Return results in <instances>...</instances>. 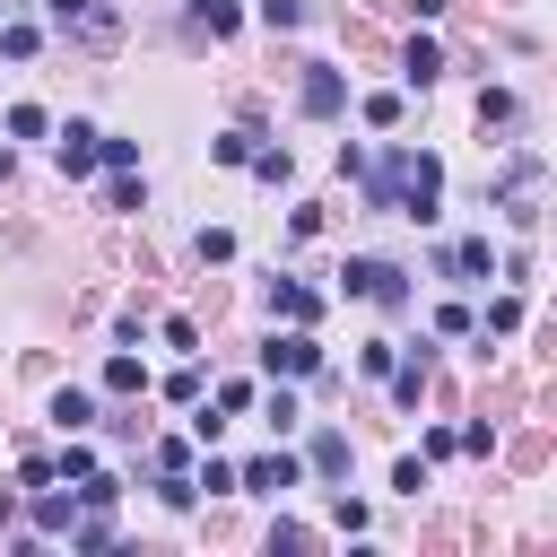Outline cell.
Returning a JSON list of instances; mask_svg holds the SVG:
<instances>
[{
  "mask_svg": "<svg viewBox=\"0 0 557 557\" xmlns=\"http://www.w3.org/2000/svg\"><path fill=\"white\" fill-rule=\"evenodd\" d=\"M357 183H366V209L374 218H409V226H435L444 218V157L435 148L392 139L383 165H357Z\"/></svg>",
  "mask_w": 557,
  "mask_h": 557,
  "instance_id": "obj_1",
  "label": "cell"
},
{
  "mask_svg": "<svg viewBox=\"0 0 557 557\" xmlns=\"http://www.w3.org/2000/svg\"><path fill=\"white\" fill-rule=\"evenodd\" d=\"M339 296H357V305H374V313H409V305H418L409 270L383 261V252H348V261H339Z\"/></svg>",
  "mask_w": 557,
  "mask_h": 557,
  "instance_id": "obj_2",
  "label": "cell"
},
{
  "mask_svg": "<svg viewBox=\"0 0 557 557\" xmlns=\"http://www.w3.org/2000/svg\"><path fill=\"white\" fill-rule=\"evenodd\" d=\"M44 9V35H61V44H87V52H104L113 35H122V17L104 9V0H35Z\"/></svg>",
  "mask_w": 557,
  "mask_h": 557,
  "instance_id": "obj_3",
  "label": "cell"
},
{
  "mask_svg": "<svg viewBox=\"0 0 557 557\" xmlns=\"http://www.w3.org/2000/svg\"><path fill=\"white\" fill-rule=\"evenodd\" d=\"M261 374H270V383H305V374H322V339H313V322H278V331L261 339Z\"/></svg>",
  "mask_w": 557,
  "mask_h": 557,
  "instance_id": "obj_4",
  "label": "cell"
},
{
  "mask_svg": "<svg viewBox=\"0 0 557 557\" xmlns=\"http://www.w3.org/2000/svg\"><path fill=\"white\" fill-rule=\"evenodd\" d=\"M348 96H357L348 70H331V61H305V70H296V113H305V122H339Z\"/></svg>",
  "mask_w": 557,
  "mask_h": 557,
  "instance_id": "obj_5",
  "label": "cell"
},
{
  "mask_svg": "<svg viewBox=\"0 0 557 557\" xmlns=\"http://www.w3.org/2000/svg\"><path fill=\"white\" fill-rule=\"evenodd\" d=\"M287 487H305V461H296L287 444H270V453L235 461V496H287Z\"/></svg>",
  "mask_w": 557,
  "mask_h": 557,
  "instance_id": "obj_6",
  "label": "cell"
},
{
  "mask_svg": "<svg viewBox=\"0 0 557 557\" xmlns=\"http://www.w3.org/2000/svg\"><path fill=\"white\" fill-rule=\"evenodd\" d=\"M444 287H479V278H496V244L487 235H461V244H435V261H426Z\"/></svg>",
  "mask_w": 557,
  "mask_h": 557,
  "instance_id": "obj_7",
  "label": "cell"
},
{
  "mask_svg": "<svg viewBox=\"0 0 557 557\" xmlns=\"http://www.w3.org/2000/svg\"><path fill=\"white\" fill-rule=\"evenodd\" d=\"M26 513H35V540H70L78 487H70V479H44V487H26Z\"/></svg>",
  "mask_w": 557,
  "mask_h": 557,
  "instance_id": "obj_8",
  "label": "cell"
},
{
  "mask_svg": "<svg viewBox=\"0 0 557 557\" xmlns=\"http://www.w3.org/2000/svg\"><path fill=\"white\" fill-rule=\"evenodd\" d=\"M383 383H392V409H418V400H426V383H435V339H418V348H400Z\"/></svg>",
  "mask_w": 557,
  "mask_h": 557,
  "instance_id": "obj_9",
  "label": "cell"
},
{
  "mask_svg": "<svg viewBox=\"0 0 557 557\" xmlns=\"http://www.w3.org/2000/svg\"><path fill=\"white\" fill-rule=\"evenodd\" d=\"M296 461H305V479H348L357 470V444H348V426H313Z\"/></svg>",
  "mask_w": 557,
  "mask_h": 557,
  "instance_id": "obj_10",
  "label": "cell"
},
{
  "mask_svg": "<svg viewBox=\"0 0 557 557\" xmlns=\"http://www.w3.org/2000/svg\"><path fill=\"white\" fill-rule=\"evenodd\" d=\"M52 165H61L70 183L104 174V165H96V122H52Z\"/></svg>",
  "mask_w": 557,
  "mask_h": 557,
  "instance_id": "obj_11",
  "label": "cell"
},
{
  "mask_svg": "<svg viewBox=\"0 0 557 557\" xmlns=\"http://www.w3.org/2000/svg\"><path fill=\"white\" fill-rule=\"evenodd\" d=\"M322 305H331V296H322L313 278H270V313H278V322H322Z\"/></svg>",
  "mask_w": 557,
  "mask_h": 557,
  "instance_id": "obj_12",
  "label": "cell"
},
{
  "mask_svg": "<svg viewBox=\"0 0 557 557\" xmlns=\"http://www.w3.org/2000/svg\"><path fill=\"white\" fill-rule=\"evenodd\" d=\"M435 78H444V44L435 35H409L400 44V87H435Z\"/></svg>",
  "mask_w": 557,
  "mask_h": 557,
  "instance_id": "obj_13",
  "label": "cell"
},
{
  "mask_svg": "<svg viewBox=\"0 0 557 557\" xmlns=\"http://www.w3.org/2000/svg\"><path fill=\"white\" fill-rule=\"evenodd\" d=\"M44 44H52L44 17H9V9H0V61H35Z\"/></svg>",
  "mask_w": 557,
  "mask_h": 557,
  "instance_id": "obj_14",
  "label": "cell"
},
{
  "mask_svg": "<svg viewBox=\"0 0 557 557\" xmlns=\"http://www.w3.org/2000/svg\"><path fill=\"white\" fill-rule=\"evenodd\" d=\"M540 165H548L540 148H513V157L496 165V183H487V200H513V191H531V183H540Z\"/></svg>",
  "mask_w": 557,
  "mask_h": 557,
  "instance_id": "obj_15",
  "label": "cell"
},
{
  "mask_svg": "<svg viewBox=\"0 0 557 557\" xmlns=\"http://www.w3.org/2000/svg\"><path fill=\"white\" fill-rule=\"evenodd\" d=\"M252 409H261V426H270V435H278V444H287V435H296V426H305V400H296V392H287V383H270V392H261V400H252Z\"/></svg>",
  "mask_w": 557,
  "mask_h": 557,
  "instance_id": "obj_16",
  "label": "cell"
},
{
  "mask_svg": "<svg viewBox=\"0 0 557 557\" xmlns=\"http://www.w3.org/2000/svg\"><path fill=\"white\" fill-rule=\"evenodd\" d=\"M244 165H252V183H270V191H287V183H296V157H287L278 139H252V157H244Z\"/></svg>",
  "mask_w": 557,
  "mask_h": 557,
  "instance_id": "obj_17",
  "label": "cell"
},
{
  "mask_svg": "<svg viewBox=\"0 0 557 557\" xmlns=\"http://www.w3.org/2000/svg\"><path fill=\"white\" fill-rule=\"evenodd\" d=\"M52 426H61V435H87V426H96V392L61 383V392H52Z\"/></svg>",
  "mask_w": 557,
  "mask_h": 557,
  "instance_id": "obj_18",
  "label": "cell"
},
{
  "mask_svg": "<svg viewBox=\"0 0 557 557\" xmlns=\"http://www.w3.org/2000/svg\"><path fill=\"white\" fill-rule=\"evenodd\" d=\"M104 209H113V218H139V209H148V174H139V165L113 174V183H104Z\"/></svg>",
  "mask_w": 557,
  "mask_h": 557,
  "instance_id": "obj_19",
  "label": "cell"
},
{
  "mask_svg": "<svg viewBox=\"0 0 557 557\" xmlns=\"http://www.w3.org/2000/svg\"><path fill=\"white\" fill-rule=\"evenodd\" d=\"M104 392H113V400H131V392H148V366H139L131 348H113V357H104Z\"/></svg>",
  "mask_w": 557,
  "mask_h": 557,
  "instance_id": "obj_20",
  "label": "cell"
},
{
  "mask_svg": "<svg viewBox=\"0 0 557 557\" xmlns=\"http://www.w3.org/2000/svg\"><path fill=\"white\" fill-rule=\"evenodd\" d=\"M157 505L183 522V513H200V487H191V470H157Z\"/></svg>",
  "mask_w": 557,
  "mask_h": 557,
  "instance_id": "obj_21",
  "label": "cell"
},
{
  "mask_svg": "<svg viewBox=\"0 0 557 557\" xmlns=\"http://www.w3.org/2000/svg\"><path fill=\"white\" fill-rule=\"evenodd\" d=\"M183 9H191L200 35H235V26H244V0H183Z\"/></svg>",
  "mask_w": 557,
  "mask_h": 557,
  "instance_id": "obj_22",
  "label": "cell"
},
{
  "mask_svg": "<svg viewBox=\"0 0 557 557\" xmlns=\"http://www.w3.org/2000/svg\"><path fill=\"white\" fill-rule=\"evenodd\" d=\"M487 122L513 131V122H522V96H513V87H479V131H487Z\"/></svg>",
  "mask_w": 557,
  "mask_h": 557,
  "instance_id": "obj_23",
  "label": "cell"
},
{
  "mask_svg": "<svg viewBox=\"0 0 557 557\" xmlns=\"http://www.w3.org/2000/svg\"><path fill=\"white\" fill-rule=\"evenodd\" d=\"M522 313H531V305H522V287H505V296L487 305V331H479V339H513V331H522Z\"/></svg>",
  "mask_w": 557,
  "mask_h": 557,
  "instance_id": "obj_24",
  "label": "cell"
},
{
  "mask_svg": "<svg viewBox=\"0 0 557 557\" xmlns=\"http://www.w3.org/2000/svg\"><path fill=\"white\" fill-rule=\"evenodd\" d=\"M357 113H366V131H400V96L392 87H374V96H348Z\"/></svg>",
  "mask_w": 557,
  "mask_h": 557,
  "instance_id": "obj_25",
  "label": "cell"
},
{
  "mask_svg": "<svg viewBox=\"0 0 557 557\" xmlns=\"http://www.w3.org/2000/svg\"><path fill=\"white\" fill-rule=\"evenodd\" d=\"M96 165H104V174H131V165H139V139H122V131H96Z\"/></svg>",
  "mask_w": 557,
  "mask_h": 557,
  "instance_id": "obj_26",
  "label": "cell"
},
{
  "mask_svg": "<svg viewBox=\"0 0 557 557\" xmlns=\"http://www.w3.org/2000/svg\"><path fill=\"white\" fill-rule=\"evenodd\" d=\"M252 139H261L252 122H235V131H218V139H209V165H244V157H252Z\"/></svg>",
  "mask_w": 557,
  "mask_h": 557,
  "instance_id": "obj_27",
  "label": "cell"
},
{
  "mask_svg": "<svg viewBox=\"0 0 557 557\" xmlns=\"http://www.w3.org/2000/svg\"><path fill=\"white\" fill-rule=\"evenodd\" d=\"M252 400H261V383H244V374H226V383L209 392V409H218V418H244Z\"/></svg>",
  "mask_w": 557,
  "mask_h": 557,
  "instance_id": "obj_28",
  "label": "cell"
},
{
  "mask_svg": "<svg viewBox=\"0 0 557 557\" xmlns=\"http://www.w3.org/2000/svg\"><path fill=\"white\" fill-rule=\"evenodd\" d=\"M366 522H374L366 496H331V531H339V540H366Z\"/></svg>",
  "mask_w": 557,
  "mask_h": 557,
  "instance_id": "obj_29",
  "label": "cell"
},
{
  "mask_svg": "<svg viewBox=\"0 0 557 557\" xmlns=\"http://www.w3.org/2000/svg\"><path fill=\"white\" fill-rule=\"evenodd\" d=\"M0 131H9V139H52V113H44V104H9Z\"/></svg>",
  "mask_w": 557,
  "mask_h": 557,
  "instance_id": "obj_30",
  "label": "cell"
},
{
  "mask_svg": "<svg viewBox=\"0 0 557 557\" xmlns=\"http://www.w3.org/2000/svg\"><path fill=\"white\" fill-rule=\"evenodd\" d=\"M435 331H444V339H479V313H470L461 296H444V305H435Z\"/></svg>",
  "mask_w": 557,
  "mask_h": 557,
  "instance_id": "obj_31",
  "label": "cell"
},
{
  "mask_svg": "<svg viewBox=\"0 0 557 557\" xmlns=\"http://www.w3.org/2000/svg\"><path fill=\"white\" fill-rule=\"evenodd\" d=\"M157 339H165L174 357H200V322H191V313H165V322H157Z\"/></svg>",
  "mask_w": 557,
  "mask_h": 557,
  "instance_id": "obj_32",
  "label": "cell"
},
{
  "mask_svg": "<svg viewBox=\"0 0 557 557\" xmlns=\"http://www.w3.org/2000/svg\"><path fill=\"white\" fill-rule=\"evenodd\" d=\"M252 17H261L270 35H296V26H305V0H252Z\"/></svg>",
  "mask_w": 557,
  "mask_h": 557,
  "instance_id": "obj_33",
  "label": "cell"
},
{
  "mask_svg": "<svg viewBox=\"0 0 557 557\" xmlns=\"http://www.w3.org/2000/svg\"><path fill=\"white\" fill-rule=\"evenodd\" d=\"M392 357H400V339H366V348H357V374H366V383H383V374H392Z\"/></svg>",
  "mask_w": 557,
  "mask_h": 557,
  "instance_id": "obj_34",
  "label": "cell"
},
{
  "mask_svg": "<svg viewBox=\"0 0 557 557\" xmlns=\"http://www.w3.org/2000/svg\"><path fill=\"white\" fill-rule=\"evenodd\" d=\"M87 470H96V453H87V444H78V435H70V444H61V453H52V479H70V487H78V479H87Z\"/></svg>",
  "mask_w": 557,
  "mask_h": 557,
  "instance_id": "obj_35",
  "label": "cell"
},
{
  "mask_svg": "<svg viewBox=\"0 0 557 557\" xmlns=\"http://www.w3.org/2000/svg\"><path fill=\"white\" fill-rule=\"evenodd\" d=\"M165 400H183V409H191V400H200V357H183V366H174V374H165Z\"/></svg>",
  "mask_w": 557,
  "mask_h": 557,
  "instance_id": "obj_36",
  "label": "cell"
},
{
  "mask_svg": "<svg viewBox=\"0 0 557 557\" xmlns=\"http://www.w3.org/2000/svg\"><path fill=\"white\" fill-rule=\"evenodd\" d=\"M148 461H157V470H191V435H157Z\"/></svg>",
  "mask_w": 557,
  "mask_h": 557,
  "instance_id": "obj_37",
  "label": "cell"
},
{
  "mask_svg": "<svg viewBox=\"0 0 557 557\" xmlns=\"http://www.w3.org/2000/svg\"><path fill=\"white\" fill-rule=\"evenodd\" d=\"M191 487H209V496H235V461H218V453H209V461L191 470Z\"/></svg>",
  "mask_w": 557,
  "mask_h": 557,
  "instance_id": "obj_38",
  "label": "cell"
},
{
  "mask_svg": "<svg viewBox=\"0 0 557 557\" xmlns=\"http://www.w3.org/2000/svg\"><path fill=\"white\" fill-rule=\"evenodd\" d=\"M418 487H426V453H400L392 461V496H418Z\"/></svg>",
  "mask_w": 557,
  "mask_h": 557,
  "instance_id": "obj_39",
  "label": "cell"
},
{
  "mask_svg": "<svg viewBox=\"0 0 557 557\" xmlns=\"http://www.w3.org/2000/svg\"><path fill=\"white\" fill-rule=\"evenodd\" d=\"M191 252H200V261H235V235H226V226H200Z\"/></svg>",
  "mask_w": 557,
  "mask_h": 557,
  "instance_id": "obj_40",
  "label": "cell"
},
{
  "mask_svg": "<svg viewBox=\"0 0 557 557\" xmlns=\"http://www.w3.org/2000/svg\"><path fill=\"white\" fill-rule=\"evenodd\" d=\"M418 453H426V461H453V453H461V426H426V444H418Z\"/></svg>",
  "mask_w": 557,
  "mask_h": 557,
  "instance_id": "obj_41",
  "label": "cell"
},
{
  "mask_svg": "<svg viewBox=\"0 0 557 557\" xmlns=\"http://www.w3.org/2000/svg\"><path fill=\"white\" fill-rule=\"evenodd\" d=\"M287 235H296V244H313V235H322V209H305V200H296V209H287Z\"/></svg>",
  "mask_w": 557,
  "mask_h": 557,
  "instance_id": "obj_42",
  "label": "cell"
},
{
  "mask_svg": "<svg viewBox=\"0 0 557 557\" xmlns=\"http://www.w3.org/2000/svg\"><path fill=\"white\" fill-rule=\"evenodd\" d=\"M270 548H313V531H305V522H287V513H278V522H270Z\"/></svg>",
  "mask_w": 557,
  "mask_h": 557,
  "instance_id": "obj_43",
  "label": "cell"
},
{
  "mask_svg": "<svg viewBox=\"0 0 557 557\" xmlns=\"http://www.w3.org/2000/svg\"><path fill=\"white\" fill-rule=\"evenodd\" d=\"M444 9H453V0H409V17H418V26H435Z\"/></svg>",
  "mask_w": 557,
  "mask_h": 557,
  "instance_id": "obj_44",
  "label": "cell"
},
{
  "mask_svg": "<svg viewBox=\"0 0 557 557\" xmlns=\"http://www.w3.org/2000/svg\"><path fill=\"white\" fill-rule=\"evenodd\" d=\"M0 9H9V0H0Z\"/></svg>",
  "mask_w": 557,
  "mask_h": 557,
  "instance_id": "obj_45",
  "label": "cell"
}]
</instances>
